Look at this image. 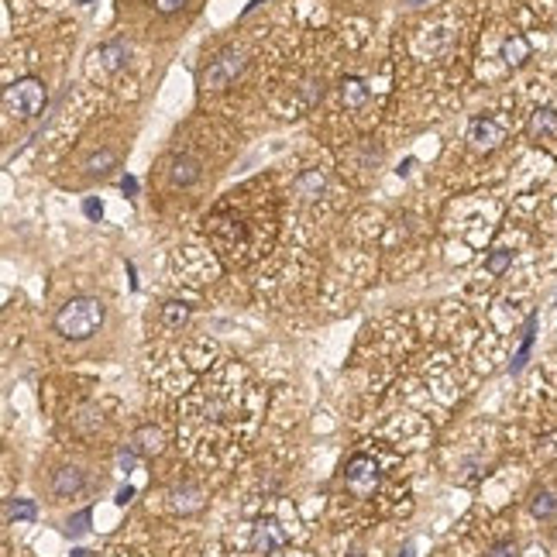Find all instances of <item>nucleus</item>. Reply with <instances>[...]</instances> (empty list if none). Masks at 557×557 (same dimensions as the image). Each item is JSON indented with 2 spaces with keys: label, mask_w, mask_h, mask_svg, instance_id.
I'll list each match as a JSON object with an SVG mask.
<instances>
[{
  "label": "nucleus",
  "mask_w": 557,
  "mask_h": 557,
  "mask_svg": "<svg viewBox=\"0 0 557 557\" xmlns=\"http://www.w3.org/2000/svg\"><path fill=\"white\" fill-rule=\"evenodd\" d=\"M104 317H107V310L100 299H93V296H73V299L59 310L55 330H59L62 337H69V341H86V337H93V334L100 330Z\"/></svg>",
  "instance_id": "nucleus-1"
},
{
  "label": "nucleus",
  "mask_w": 557,
  "mask_h": 557,
  "mask_svg": "<svg viewBox=\"0 0 557 557\" xmlns=\"http://www.w3.org/2000/svg\"><path fill=\"white\" fill-rule=\"evenodd\" d=\"M49 100V90L38 76H25V80L11 83L7 93H4V110L18 121H28V117H38L42 107Z\"/></svg>",
  "instance_id": "nucleus-2"
},
{
  "label": "nucleus",
  "mask_w": 557,
  "mask_h": 557,
  "mask_svg": "<svg viewBox=\"0 0 557 557\" xmlns=\"http://www.w3.org/2000/svg\"><path fill=\"white\" fill-rule=\"evenodd\" d=\"M241 69H244V55L234 52V49H227V52L217 55L210 66L203 69V86H207V90H220V86H227L231 80H238Z\"/></svg>",
  "instance_id": "nucleus-3"
},
{
  "label": "nucleus",
  "mask_w": 557,
  "mask_h": 557,
  "mask_svg": "<svg viewBox=\"0 0 557 557\" xmlns=\"http://www.w3.org/2000/svg\"><path fill=\"white\" fill-rule=\"evenodd\" d=\"M345 478H347V489H351L354 496H369L371 489H375V481H378V465H375V457L354 454V457L347 461Z\"/></svg>",
  "instance_id": "nucleus-4"
},
{
  "label": "nucleus",
  "mask_w": 557,
  "mask_h": 557,
  "mask_svg": "<svg viewBox=\"0 0 557 557\" xmlns=\"http://www.w3.org/2000/svg\"><path fill=\"white\" fill-rule=\"evenodd\" d=\"M468 138H472V145H475L478 152H492V148L503 141V128H499L496 121H489V117H475Z\"/></svg>",
  "instance_id": "nucleus-5"
},
{
  "label": "nucleus",
  "mask_w": 557,
  "mask_h": 557,
  "mask_svg": "<svg viewBox=\"0 0 557 557\" xmlns=\"http://www.w3.org/2000/svg\"><path fill=\"white\" fill-rule=\"evenodd\" d=\"M533 141H544V138H554L557 134V114L551 107H537L530 114V124H527Z\"/></svg>",
  "instance_id": "nucleus-6"
},
{
  "label": "nucleus",
  "mask_w": 557,
  "mask_h": 557,
  "mask_svg": "<svg viewBox=\"0 0 557 557\" xmlns=\"http://www.w3.org/2000/svg\"><path fill=\"white\" fill-rule=\"evenodd\" d=\"M282 544H286V533L279 530V523L262 520V523L255 527V551H258V554H268V551H275V547H282Z\"/></svg>",
  "instance_id": "nucleus-7"
},
{
  "label": "nucleus",
  "mask_w": 557,
  "mask_h": 557,
  "mask_svg": "<svg viewBox=\"0 0 557 557\" xmlns=\"http://www.w3.org/2000/svg\"><path fill=\"white\" fill-rule=\"evenodd\" d=\"M97 59H100V69L114 73V69H121V66L128 62V45H124L121 38H117V42H107V45L97 49Z\"/></svg>",
  "instance_id": "nucleus-8"
},
{
  "label": "nucleus",
  "mask_w": 557,
  "mask_h": 557,
  "mask_svg": "<svg viewBox=\"0 0 557 557\" xmlns=\"http://www.w3.org/2000/svg\"><path fill=\"white\" fill-rule=\"evenodd\" d=\"M131 451L134 454H159L162 451V433L155 426H141L131 437Z\"/></svg>",
  "instance_id": "nucleus-9"
},
{
  "label": "nucleus",
  "mask_w": 557,
  "mask_h": 557,
  "mask_svg": "<svg viewBox=\"0 0 557 557\" xmlns=\"http://www.w3.org/2000/svg\"><path fill=\"white\" fill-rule=\"evenodd\" d=\"M83 489V472L80 468H62L55 472V481H52V492L55 496H73Z\"/></svg>",
  "instance_id": "nucleus-10"
},
{
  "label": "nucleus",
  "mask_w": 557,
  "mask_h": 557,
  "mask_svg": "<svg viewBox=\"0 0 557 557\" xmlns=\"http://www.w3.org/2000/svg\"><path fill=\"white\" fill-rule=\"evenodd\" d=\"M200 179V162L189 159V155H183V159L172 162V183L176 186H193Z\"/></svg>",
  "instance_id": "nucleus-11"
},
{
  "label": "nucleus",
  "mask_w": 557,
  "mask_h": 557,
  "mask_svg": "<svg viewBox=\"0 0 557 557\" xmlns=\"http://www.w3.org/2000/svg\"><path fill=\"white\" fill-rule=\"evenodd\" d=\"M503 59L509 62V66H523V62L530 59V42H527L523 35H513V38H505Z\"/></svg>",
  "instance_id": "nucleus-12"
},
{
  "label": "nucleus",
  "mask_w": 557,
  "mask_h": 557,
  "mask_svg": "<svg viewBox=\"0 0 557 557\" xmlns=\"http://www.w3.org/2000/svg\"><path fill=\"white\" fill-rule=\"evenodd\" d=\"M530 513H533V516H540V520L554 516V513H557L554 492H537V496H533V503H530Z\"/></svg>",
  "instance_id": "nucleus-13"
},
{
  "label": "nucleus",
  "mask_w": 557,
  "mask_h": 557,
  "mask_svg": "<svg viewBox=\"0 0 557 557\" xmlns=\"http://www.w3.org/2000/svg\"><path fill=\"white\" fill-rule=\"evenodd\" d=\"M365 97H369V90H365V83L361 80H345V104L347 107H361L365 104Z\"/></svg>",
  "instance_id": "nucleus-14"
},
{
  "label": "nucleus",
  "mask_w": 557,
  "mask_h": 557,
  "mask_svg": "<svg viewBox=\"0 0 557 557\" xmlns=\"http://www.w3.org/2000/svg\"><path fill=\"white\" fill-rule=\"evenodd\" d=\"M296 189H299L303 196H313V193H320V189H323V176H320V169H313V172H303V176L296 179Z\"/></svg>",
  "instance_id": "nucleus-15"
},
{
  "label": "nucleus",
  "mask_w": 557,
  "mask_h": 557,
  "mask_svg": "<svg viewBox=\"0 0 557 557\" xmlns=\"http://www.w3.org/2000/svg\"><path fill=\"white\" fill-rule=\"evenodd\" d=\"M186 317H189V306H186V303H176V299H172V303L162 306V320H165L169 327H179Z\"/></svg>",
  "instance_id": "nucleus-16"
},
{
  "label": "nucleus",
  "mask_w": 557,
  "mask_h": 557,
  "mask_svg": "<svg viewBox=\"0 0 557 557\" xmlns=\"http://www.w3.org/2000/svg\"><path fill=\"white\" fill-rule=\"evenodd\" d=\"M114 162H117V155H114L110 148H104V152H97V155L86 159V172H93V176H97V172H107Z\"/></svg>",
  "instance_id": "nucleus-17"
},
{
  "label": "nucleus",
  "mask_w": 557,
  "mask_h": 557,
  "mask_svg": "<svg viewBox=\"0 0 557 557\" xmlns=\"http://www.w3.org/2000/svg\"><path fill=\"white\" fill-rule=\"evenodd\" d=\"M509 262H513V251H505V248H496V251L489 255V262H485V268H489L492 275H503L505 268H509Z\"/></svg>",
  "instance_id": "nucleus-18"
},
{
  "label": "nucleus",
  "mask_w": 557,
  "mask_h": 557,
  "mask_svg": "<svg viewBox=\"0 0 557 557\" xmlns=\"http://www.w3.org/2000/svg\"><path fill=\"white\" fill-rule=\"evenodd\" d=\"M7 520H35V503H28V499H11V503H7Z\"/></svg>",
  "instance_id": "nucleus-19"
},
{
  "label": "nucleus",
  "mask_w": 557,
  "mask_h": 557,
  "mask_svg": "<svg viewBox=\"0 0 557 557\" xmlns=\"http://www.w3.org/2000/svg\"><path fill=\"white\" fill-rule=\"evenodd\" d=\"M90 520H93V513H90V509H83V513H76V516H69L66 530L73 533V537H83V533L90 530Z\"/></svg>",
  "instance_id": "nucleus-20"
},
{
  "label": "nucleus",
  "mask_w": 557,
  "mask_h": 557,
  "mask_svg": "<svg viewBox=\"0 0 557 557\" xmlns=\"http://www.w3.org/2000/svg\"><path fill=\"white\" fill-rule=\"evenodd\" d=\"M83 213H86L90 220H100V213H104V207H100V200H97V196H90V200L83 203Z\"/></svg>",
  "instance_id": "nucleus-21"
},
{
  "label": "nucleus",
  "mask_w": 557,
  "mask_h": 557,
  "mask_svg": "<svg viewBox=\"0 0 557 557\" xmlns=\"http://www.w3.org/2000/svg\"><path fill=\"white\" fill-rule=\"evenodd\" d=\"M134 465H138V454H134V451H121V454H117V468H121V472H131Z\"/></svg>",
  "instance_id": "nucleus-22"
},
{
  "label": "nucleus",
  "mask_w": 557,
  "mask_h": 557,
  "mask_svg": "<svg viewBox=\"0 0 557 557\" xmlns=\"http://www.w3.org/2000/svg\"><path fill=\"white\" fill-rule=\"evenodd\" d=\"M155 7H159L162 14H176V11L186 7V0H155Z\"/></svg>",
  "instance_id": "nucleus-23"
},
{
  "label": "nucleus",
  "mask_w": 557,
  "mask_h": 557,
  "mask_svg": "<svg viewBox=\"0 0 557 557\" xmlns=\"http://www.w3.org/2000/svg\"><path fill=\"white\" fill-rule=\"evenodd\" d=\"M121 189H124L128 196H134V193H138V179H134V176H124V179H121Z\"/></svg>",
  "instance_id": "nucleus-24"
},
{
  "label": "nucleus",
  "mask_w": 557,
  "mask_h": 557,
  "mask_svg": "<svg viewBox=\"0 0 557 557\" xmlns=\"http://www.w3.org/2000/svg\"><path fill=\"white\" fill-rule=\"evenodd\" d=\"M131 499H134V489H131V485H124V489L117 492V503H121V505H128Z\"/></svg>",
  "instance_id": "nucleus-25"
},
{
  "label": "nucleus",
  "mask_w": 557,
  "mask_h": 557,
  "mask_svg": "<svg viewBox=\"0 0 557 557\" xmlns=\"http://www.w3.org/2000/svg\"><path fill=\"white\" fill-rule=\"evenodd\" d=\"M489 557H513V544H499V547H492V554Z\"/></svg>",
  "instance_id": "nucleus-26"
},
{
  "label": "nucleus",
  "mask_w": 557,
  "mask_h": 557,
  "mask_svg": "<svg viewBox=\"0 0 557 557\" xmlns=\"http://www.w3.org/2000/svg\"><path fill=\"white\" fill-rule=\"evenodd\" d=\"M399 557H413V544H406V547H402V554Z\"/></svg>",
  "instance_id": "nucleus-27"
},
{
  "label": "nucleus",
  "mask_w": 557,
  "mask_h": 557,
  "mask_svg": "<svg viewBox=\"0 0 557 557\" xmlns=\"http://www.w3.org/2000/svg\"><path fill=\"white\" fill-rule=\"evenodd\" d=\"M73 557H90V551H83L80 547V551H73Z\"/></svg>",
  "instance_id": "nucleus-28"
},
{
  "label": "nucleus",
  "mask_w": 557,
  "mask_h": 557,
  "mask_svg": "<svg viewBox=\"0 0 557 557\" xmlns=\"http://www.w3.org/2000/svg\"><path fill=\"white\" fill-rule=\"evenodd\" d=\"M413 4H424V0H413Z\"/></svg>",
  "instance_id": "nucleus-29"
},
{
  "label": "nucleus",
  "mask_w": 557,
  "mask_h": 557,
  "mask_svg": "<svg viewBox=\"0 0 557 557\" xmlns=\"http://www.w3.org/2000/svg\"><path fill=\"white\" fill-rule=\"evenodd\" d=\"M80 4H90V0H80Z\"/></svg>",
  "instance_id": "nucleus-30"
}]
</instances>
